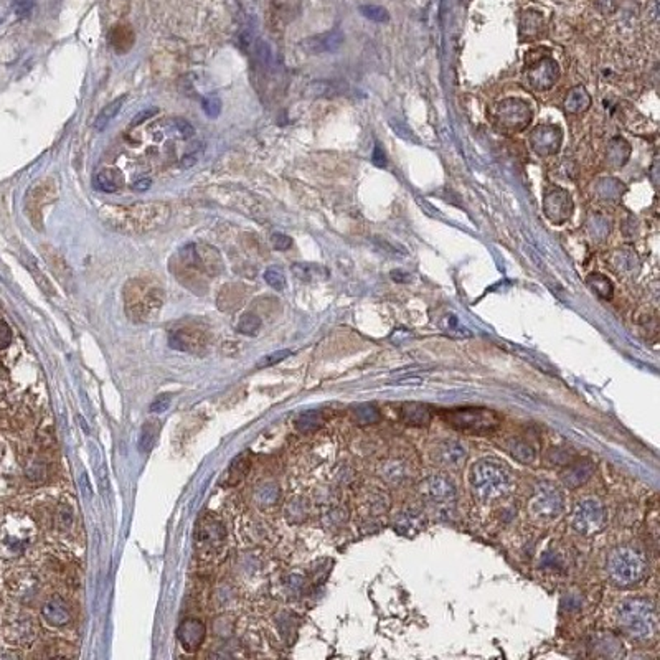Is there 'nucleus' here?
<instances>
[{"instance_id":"obj_1","label":"nucleus","mask_w":660,"mask_h":660,"mask_svg":"<svg viewBox=\"0 0 660 660\" xmlns=\"http://www.w3.org/2000/svg\"><path fill=\"white\" fill-rule=\"evenodd\" d=\"M106 222L121 231L144 233L164 225L168 218V205L160 202L134 203L128 208H109L103 211Z\"/></svg>"},{"instance_id":"obj_2","label":"nucleus","mask_w":660,"mask_h":660,"mask_svg":"<svg viewBox=\"0 0 660 660\" xmlns=\"http://www.w3.org/2000/svg\"><path fill=\"white\" fill-rule=\"evenodd\" d=\"M617 624L625 636L636 641H650L659 632L657 611L647 599L623 601L617 608Z\"/></svg>"},{"instance_id":"obj_3","label":"nucleus","mask_w":660,"mask_h":660,"mask_svg":"<svg viewBox=\"0 0 660 660\" xmlns=\"http://www.w3.org/2000/svg\"><path fill=\"white\" fill-rule=\"evenodd\" d=\"M471 484L482 501L489 502L509 492L512 479L510 471L495 459H482L474 464Z\"/></svg>"},{"instance_id":"obj_4","label":"nucleus","mask_w":660,"mask_h":660,"mask_svg":"<svg viewBox=\"0 0 660 660\" xmlns=\"http://www.w3.org/2000/svg\"><path fill=\"white\" fill-rule=\"evenodd\" d=\"M444 421L464 434L485 436L501 428V416L489 408H454L444 413Z\"/></svg>"},{"instance_id":"obj_5","label":"nucleus","mask_w":660,"mask_h":660,"mask_svg":"<svg viewBox=\"0 0 660 660\" xmlns=\"http://www.w3.org/2000/svg\"><path fill=\"white\" fill-rule=\"evenodd\" d=\"M608 574L616 586L630 588L646 578L647 561L637 550L617 548L608 560Z\"/></svg>"},{"instance_id":"obj_6","label":"nucleus","mask_w":660,"mask_h":660,"mask_svg":"<svg viewBox=\"0 0 660 660\" xmlns=\"http://www.w3.org/2000/svg\"><path fill=\"white\" fill-rule=\"evenodd\" d=\"M495 117H497L498 126H502L505 130H510V133H518V130H523L530 126L533 113H532V108L525 103V101L505 99L497 104Z\"/></svg>"},{"instance_id":"obj_7","label":"nucleus","mask_w":660,"mask_h":660,"mask_svg":"<svg viewBox=\"0 0 660 660\" xmlns=\"http://www.w3.org/2000/svg\"><path fill=\"white\" fill-rule=\"evenodd\" d=\"M604 522H606V515H604V509L599 501L586 498V501L579 502L576 509H574L573 527L576 528L579 533L593 535V533L599 532L601 528H603Z\"/></svg>"},{"instance_id":"obj_8","label":"nucleus","mask_w":660,"mask_h":660,"mask_svg":"<svg viewBox=\"0 0 660 660\" xmlns=\"http://www.w3.org/2000/svg\"><path fill=\"white\" fill-rule=\"evenodd\" d=\"M530 510L538 518H555L563 512V495L555 485L541 484L532 497Z\"/></svg>"},{"instance_id":"obj_9","label":"nucleus","mask_w":660,"mask_h":660,"mask_svg":"<svg viewBox=\"0 0 660 660\" xmlns=\"http://www.w3.org/2000/svg\"><path fill=\"white\" fill-rule=\"evenodd\" d=\"M573 200L571 195L561 187H550L543 197V211L547 218L555 225L568 222L573 215Z\"/></svg>"},{"instance_id":"obj_10","label":"nucleus","mask_w":660,"mask_h":660,"mask_svg":"<svg viewBox=\"0 0 660 660\" xmlns=\"http://www.w3.org/2000/svg\"><path fill=\"white\" fill-rule=\"evenodd\" d=\"M527 78L532 88H535L536 91H547L553 88V84L560 78V66L553 58H540V60L532 61V65L528 66Z\"/></svg>"},{"instance_id":"obj_11","label":"nucleus","mask_w":660,"mask_h":660,"mask_svg":"<svg viewBox=\"0 0 660 660\" xmlns=\"http://www.w3.org/2000/svg\"><path fill=\"white\" fill-rule=\"evenodd\" d=\"M563 133L558 126H538L530 133V146L538 155H553L560 151Z\"/></svg>"},{"instance_id":"obj_12","label":"nucleus","mask_w":660,"mask_h":660,"mask_svg":"<svg viewBox=\"0 0 660 660\" xmlns=\"http://www.w3.org/2000/svg\"><path fill=\"white\" fill-rule=\"evenodd\" d=\"M345 41L344 32L330 30L320 35L309 37L300 41V48L309 55H322V53H336L342 48Z\"/></svg>"},{"instance_id":"obj_13","label":"nucleus","mask_w":660,"mask_h":660,"mask_svg":"<svg viewBox=\"0 0 660 660\" xmlns=\"http://www.w3.org/2000/svg\"><path fill=\"white\" fill-rule=\"evenodd\" d=\"M431 458L436 460V464L444 465V467H459L465 459V449L464 446L458 441H451V439H444V441H438L431 449Z\"/></svg>"},{"instance_id":"obj_14","label":"nucleus","mask_w":660,"mask_h":660,"mask_svg":"<svg viewBox=\"0 0 660 660\" xmlns=\"http://www.w3.org/2000/svg\"><path fill=\"white\" fill-rule=\"evenodd\" d=\"M177 637H179V642L187 652H195L205 641L206 628L202 621L187 619L180 624L179 630H177Z\"/></svg>"},{"instance_id":"obj_15","label":"nucleus","mask_w":660,"mask_h":660,"mask_svg":"<svg viewBox=\"0 0 660 660\" xmlns=\"http://www.w3.org/2000/svg\"><path fill=\"white\" fill-rule=\"evenodd\" d=\"M423 494L433 502H449L456 497V485L446 476H431L423 484Z\"/></svg>"},{"instance_id":"obj_16","label":"nucleus","mask_w":660,"mask_h":660,"mask_svg":"<svg viewBox=\"0 0 660 660\" xmlns=\"http://www.w3.org/2000/svg\"><path fill=\"white\" fill-rule=\"evenodd\" d=\"M171 347L184 352H198L206 344V338L197 329H177L171 333Z\"/></svg>"},{"instance_id":"obj_17","label":"nucleus","mask_w":660,"mask_h":660,"mask_svg":"<svg viewBox=\"0 0 660 660\" xmlns=\"http://www.w3.org/2000/svg\"><path fill=\"white\" fill-rule=\"evenodd\" d=\"M223 538H225V528H223L218 520L211 517L202 518V522L198 523L197 528L198 543L205 545V547H215V545H218Z\"/></svg>"},{"instance_id":"obj_18","label":"nucleus","mask_w":660,"mask_h":660,"mask_svg":"<svg viewBox=\"0 0 660 660\" xmlns=\"http://www.w3.org/2000/svg\"><path fill=\"white\" fill-rule=\"evenodd\" d=\"M400 418L405 425L408 426H428L431 420H433V413H431L429 406L423 403H406L401 406Z\"/></svg>"},{"instance_id":"obj_19","label":"nucleus","mask_w":660,"mask_h":660,"mask_svg":"<svg viewBox=\"0 0 660 660\" xmlns=\"http://www.w3.org/2000/svg\"><path fill=\"white\" fill-rule=\"evenodd\" d=\"M249 467H251V454H249V452H243V454L236 456L230 464V467L226 469L225 476H223L222 485H225V487L238 485L240 482L246 477Z\"/></svg>"},{"instance_id":"obj_20","label":"nucleus","mask_w":660,"mask_h":660,"mask_svg":"<svg viewBox=\"0 0 660 660\" xmlns=\"http://www.w3.org/2000/svg\"><path fill=\"white\" fill-rule=\"evenodd\" d=\"M593 472L594 465L591 460H578V463L571 464L570 467L566 469V472L563 474V482H565V485H568V487L576 489L590 481Z\"/></svg>"},{"instance_id":"obj_21","label":"nucleus","mask_w":660,"mask_h":660,"mask_svg":"<svg viewBox=\"0 0 660 660\" xmlns=\"http://www.w3.org/2000/svg\"><path fill=\"white\" fill-rule=\"evenodd\" d=\"M41 612H43L45 619L53 625H66L71 621L70 608L66 606L65 601L58 598L50 599L41 609Z\"/></svg>"},{"instance_id":"obj_22","label":"nucleus","mask_w":660,"mask_h":660,"mask_svg":"<svg viewBox=\"0 0 660 660\" xmlns=\"http://www.w3.org/2000/svg\"><path fill=\"white\" fill-rule=\"evenodd\" d=\"M591 106V96L590 93L586 91V88L583 86H576L573 88L565 98V111L568 114H581L590 109Z\"/></svg>"},{"instance_id":"obj_23","label":"nucleus","mask_w":660,"mask_h":660,"mask_svg":"<svg viewBox=\"0 0 660 660\" xmlns=\"http://www.w3.org/2000/svg\"><path fill=\"white\" fill-rule=\"evenodd\" d=\"M291 271L295 278L306 282L324 281L329 278V269L316 263H294L291 266Z\"/></svg>"},{"instance_id":"obj_24","label":"nucleus","mask_w":660,"mask_h":660,"mask_svg":"<svg viewBox=\"0 0 660 660\" xmlns=\"http://www.w3.org/2000/svg\"><path fill=\"white\" fill-rule=\"evenodd\" d=\"M630 157V146L623 137H616L608 146V164L614 168H621Z\"/></svg>"},{"instance_id":"obj_25","label":"nucleus","mask_w":660,"mask_h":660,"mask_svg":"<svg viewBox=\"0 0 660 660\" xmlns=\"http://www.w3.org/2000/svg\"><path fill=\"white\" fill-rule=\"evenodd\" d=\"M541 25H543V17L538 12L528 10L522 15L520 22V38L522 40H533L540 35Z\"/></svg>"},{"instance_id":"obj_26","label":"nucleus","mask_w":660,"mask_h":660,"mask_svg":"<svg viewBox=\"0 0 660 660\" xmlns=\"http://www.w3.org/2000/svg\"><path fill=\"white\" fill-rule=\"evenodd\" d=\"M95 187L104 193H114L122 187V179L116 171H101L95 175Z\"/></svg>"},{"instance_id":"obj_27","label":"nucleus","mask_w":660,"mask_h":660,"mask_svg":"<svg viewBox=\"0 0 660 660\" xmlns=\"http://www.w3.org/2000/svg\"><path fill=\"white\" fill-rule=\"evenodd\" d=\"M124 99L126 98L122 96V98H117L116 101H113V103H109L108 106H104V108L101 109L99 114L96 116V119H95V129L96 130H104L106 128H108L109 122H111L114 117L119 114L122 104H124Z\"/></svg>"},{"instance_id":"obj_28","label":"nucleus","mask_w":660,"mask_h":660,"mask_svg":"<svg viewBox=\"0 0 660 660\" xmlns=\"http://www.w3.org/2000/svg\"><path fill=\"white\" fill-rule=\"evenodd\" d=\"M507 449H509L510 454L522 464H532L533 460H535V456H536L535 449H533L530 444L525 441L514 439V441L507 444Z\"/></svg>"},{"instance_id":"obj_29","label":"nucleus","mask_w":660,"mask_h":660,"mask_svg":"<svg viewBox=\"0 0 660 660\" xmlns=\"http://www.w3.org/2000/svg\"><path fill=\"white\" fill-rule=\"evenodd\" d=\"M588 286H590L601 299L609 300L612 298V294H614V287H612L611 279L604 276V274H591V276L588 278Z\"/></svg>"},{"instance_id":"obj_30","label":"nucleus","mask_w":660,"mask_h":660,"mask_svg":"<svg viewBox=\"0 0 660 660\" xmlns=\"http://www.w3.org/2000/svg\"><path fill=\"white\" fill-rule=\"evenodd\" d=\"M324 423L322 413L320 411H306L302 413L295 421V426L300 433H311V431H316L317 428H320Z\"/></svg>"},{"instance_id":"obj_31","label":"nucleus","mask_w":660,"mask_h":660,"mask_svg":"<svg viewBox=\"0 0 660 660\" xmlns=\"http://www.w3.org/2000/svg\"><path fill=\"white\" fill-rule=\"evenodd\" d=\"M360 14L365 17V19L371 20L375 23H388L390 22V12L382 6H376V3H365V6H360Z\"/></svg>"},{"instance_id":"obj_32","label":"nucleus","mask_w":660,"mask_h":660,"mask_svg":"<svg viewBox=\"0 0 660 660\" xmlns=\"http://www.w3.org/2000/svg\"><path fill=\"white\" fill-rule=\"evenodd\" d=\"M623 184H619L616 179H603V182L598 184V195L601 198H608V200H614L623 195Z\"/></svg>"},{"instance_id":"obj_33","label":"nucleus","mask_w":660,"mask_h":660,"mask_svg":"<svg viewBox=\"0 0 660 660\" xmlns=\"http://www.w3.org/2000/svg\"><path fill=\"white\" fill-rule=\"evenodd\" d=\"M157 434H159L157 421H147L142 428L139 447H141L144 452H149L152 449V446H154Z\"/></svg>"},{"instance_id":"obj_34","label":"nucleus","mask_w":660,"mask_h":660,"mask_svg":"<svg viewBox=\"0 0 660 660\" xmlns=\"http://www.w3.org/2000/svg\"><path fill=\"white\" fill-rule=\"evenodd\" d=\"M236 329H238L241 333H244V336L255 337L261 329V319L256 314H253V312H248V314L241 316L238 327Z\"/></svg>"},{"instance_id":"obj_35","label":"nucleus","mask_w":660,"mask_h":660,"mask_svg":"<svg viewBox=\"0 0 660 660\" xmlns=\"http://www.w3.org/2000/svg\"><path fill=\"white\" fill-rule=\"evenodd\" d=\"M441 329L446 333H451V336H458V337H471V332L464 327L463 324L459 322V319L456 316H446L441 320Z\"/></svg>"},{"instance_id":"obj_36","label":"nucleus","mask_w":660,"mask_h":660,"mask_svg":"<svg viewBox=\"0 0 660 660\" xmlns=\"http://www.w3.org/2000/svg\"><path fill=\"white\" fill-rule=\"evenodd\" d=\"M264 281L276 291L286 289V276L282 269L278 268V266H271V268L264 271Z\"/></svg>"},{"instance_id":"obj_37","label":"nucleus","mask_w":660,"mask_h":660,"mask_svg":"<svg viewBox=\"0 0 660 660\" xmlns=\"http://www.w3.org/2000/svg\"><path fill=\"white\" fill-rule=\"evenodd\" d=\"M279 497V489L274 484H266L258 490V501L263 505H271L278 501Z\"/></svg>"},{"instance_id":"obj_38","label":"nucleus","mask_w":660,"mask_h":660,"mask_svg":"<svg viewBox=\"0 0 660 660\" xmlns=\"http://www.w3.org/2000/svg\"><path fill=\"white\" fill-rule=\"evenodd\" d=\"M203 111H205L206 116L210 117H217L220 113H222V101H220L217 96H208L202 101Z\"/></svg>"},{"instance_id":"obj_39","label":"nucleus","mask_w":660,"mask_h":660,"mask_svg":"<svg viewBox=\"0 0 660 660\" xmlns=\"http://www.w3.org/2000/svg\"><path fill=\"white\" fill-rule=\"evenodd\" d=\"M271 244H273V248L278 249V251H286V249L293 246V240L284 235V233H274V235L271 236Z\"/></svg>"},{"instance_id":"obj_40","label":"nucleus","mask_w":660,"mask_h":660,"mask_svg":"<svg viewBox=\"0 0 660 660\" xmlns=\"http://www.w3.org/2000/svg\"><path fill=\"white\" fill-rule=\"evenodd\" d=\"M391 129L395 130V133L400 135V137H403L405 141H411V142H418V139H416V135H414L411 130H409V128H406L405 124H401L400 121H395V119H391Z\"/></svg>"},{"instance_id":"obj_41","label":"nucleus","mask_w":660,"mask_h":660,"mask_svg":"<svg viewBox=\"0 0 660 660\" xmlns=\"http://www.w3.org/2000/svg\"><path fill=\"white\" fill-rule=\"evenodd\" d=\"M289 355H291L289 350H279V352L266 355L263 360L258 363V367H271V365H274V363L284 360V358L289 357Z\"/></svg>"},{"instance_id":"obj_42","label":"nucleus","mask_w":660,"mask_h":660,"mask_svg":"<svg viewBox=\"0 0 660 660\" xmlns=\"http://www.w3.org/2000/svg\"><path fill=\"white\" fill-rule=\"evenodd\" d=\"M357 416L360 418V421L363 423H373L380 418V414L373 406H362V408L357 409Z\"/></svg>"},{"instance_id":"obj_43","label":"nucleus","mask_w":660,"mask_h":660,"mask_svg":"<svg viewBox=\"0 0 660 660\" xmlns=\"http://www.w3.org/2000/svg\"><path fill=\"white\" fill-rule=\"evenodd\" d=\"M371 162H373L375 167L378 168L387 167V155H385V151L382 149V146H380L378 142L375 144L373 154H371Z\"/></svg>"},{"instance_id":"obj_44","label":"nucleus","mask_w":660,"mask_h":660,"mask_svg":"<svg viewBox=\"0 0 660 660\" xmlns=\"http://www.w3.org/2000/svg\"><path fill=\"white\" fill-rule=\"evenodd\" d=\"M10 340H12L10 327H8L3 320H0V350L7 349V347L10 345Z\"/></svg>"},{"instance_id":"obj_45","label":"nucleus","mask_w":660,"mask_h":660,"mask_svg":"<svg viewBox=\"0 0 660 660\" xmlns=\"http://www.w3.org/2000/svg\"><path fill=\"white\" fill-rule=\"evenodd\" d=\"M168 405H171V396L160 395V396L157 398V400H155L154 403L151 405V411L162 413V411H165V409L168 408Z\"/></svg>"},{"instance_id":"obj_46","label":"nucleus","mask_w":660,"mask_h":660,"mask_svg":"<svg viewBox=\"0 0 660 660\" xmlns=\"http://www.w3.org/2000/svg\"><path fill=\"white\" fill-rule=\"evenodd\" d=\"M14 6H15L17 14L25 17V15L30 14L32 0H14Z\"/></svg>"},{"instance_id":"obj_47","label":"nucleus","mask_w":660,"mask_h":660,"mask_svg":"<svg viewBox=\"0 0 660 660\" xmlns=\"http://www.w3.org/2000/svg\"><path fill=\"white\" fill-rule=\"evenodd\" d=\"M177 129H179V133L184 135L185 139H188V137H192L193 133H195V130H193L192 128V124H190L188 121H185V119H177Z\"/></svg>"},{"instance_id":"obj_48","label":"nucleus","mask_w":660,"mask_h":660,"mask_svg":"<svg viewBox=\"0 0 660 660\" xmlns=\"http://www.w3.org/2000/svg\"><path fill=\"white\" fill-rule=\"evenodd\" d=\"M151 185H152V180L149 179V177H141V179H135L133 182V188L141 190V192H144V190H149Z\"/></svg>"},{"instance_id":"obj_49","label":"nucleus","mask_w":660,"mask_h":660,"mask_svg":"<svg viewBox=\"0 0 660 660\" xmlns=\"http://www.w3.org/2000/svg\"><path fill=\"white\" fill-rule=\"evenodd\" d=\"M152 114H154V109H146V111L139 113L137 116H135L134 119H133V126H139V124H142L144 121H146V119H149V117L152 116Z\"/></svg>"},{"instance_id":"obj_50","label":"nucleus","mask_w":660,"mask_h":660,"mask_svg":"<svg viewBox=\"0 0 660 660\" xmlns=\"http://www.w3.org/2000/svg\"><path fill=\"white\" fill-rule=\"evenodd\" d=\"M391 279L396 282H406V281H409V276L406 273H403V271L395 269V271H391Z\"/></svg>"}]
</instances>
